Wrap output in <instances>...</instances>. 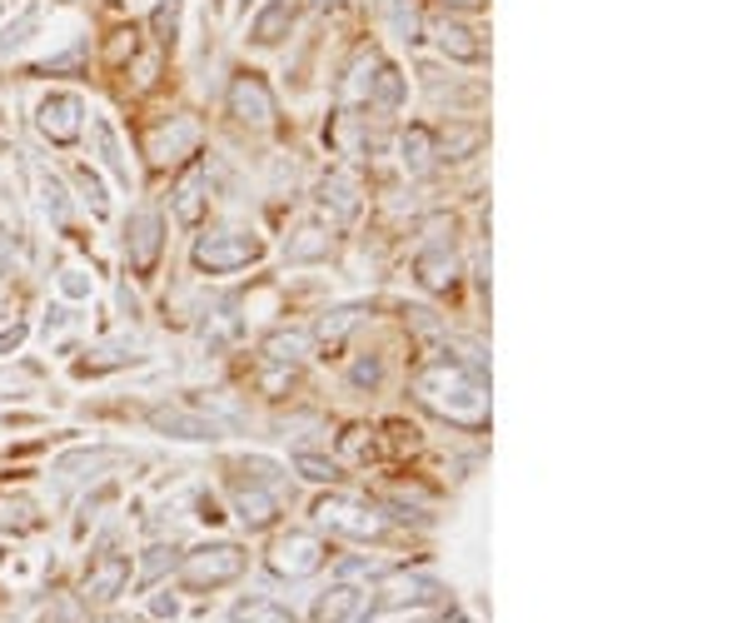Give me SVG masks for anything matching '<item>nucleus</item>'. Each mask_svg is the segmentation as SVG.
<instances>
[{
  "label": "nucleus",
  "instance_id": "obj_32",
  "mask_svg": "<svg viewBox=\"0 0 747 623\" xmlns=\"http://www.w3.org/2000/svg\"><path fill=\"white\" fill-rule=\"evenodd\" d=\"M21 340H25V325H21V319H11V325H0V354H11Z\"/></svg>",
  "mask_w": 747,
  "mask_h": 623
},
{
  "label": "nucleus",
  "instance_id": "obj_7",
  "mask_svg": "<svg viewBox=\"0 0 747 623\" xmlns=\"http://www.w3.org/2000/svg\"><path fill=\"white\" fill-rule=\"evenodd\" d=\"M160 249H164V220L155 210H135L125 224V255H130V270L135 274H155L160 265Z\"/></svg>",
  "mask_w": 747,
  "mask_h": 623
},
{
  "label": "nucleus",
  "instance_id": "obj_34",
  "mask_svg": "<svg viewBox=\"0 0 747 623\" xmlns=\"http://www.w3.org/2000/svg\"><path fill=\"white\" fill-rule=\"evenodd\" d=\"M60 290L71 294V300H85V294H90V280H85L81 270H71V274H65V280H60Z\"/></svg>",
  "mask_w": 747,
  "mask_h": 623
},
{
  "label": "nucleus",
  "instance_id": "obj_16",
  "mask_svg": "<svg viewBox=\"0 0 747 623\" xmlns=\"http://www.w3.org/2000/svg\"><path fill=\"white\" fill-rule=\"evenodd\" d=\"M433 40H439V50H444L449 60H464V65H479L483 60V40L474 36L464 21H439L433 25Z\"/></svg>",
  "mask_w": 747,
  "mask_h": 623
},
{
  "label": "nucleus",
  "instance_id": "obj_30",
  "mask_svg": "<svg viewBox=\"0 0 747 623\" xmlns=\"http://www.w3.org/2000/svg\"><path fill=\"white\" fill-rule=\"evenodd\" d=\"M394 25L404 40H419V5L414 0H394Z\"/></svg>",
  "mask_w": 747,
  "mask_h": 623
},
{
  "label": "nucleus",
  "instance_id": "obj_6",
  "mask_svg": "<svg viewBox=\"0 0 747 623\" xmlns=\"http://www.w3.org/2000/svg\"><path fill=\"white\" fill-rule=\"evenodd\" d=\"M40 135H46L50 145H75L85 130V100L71 90H56L40 100V115H36Z\"/></svg>",
  "mask_w": 747,
  "mask_h": 623
},
{
  "label": "nucleus",
  "instance_id": "obj_24",
  "mask_svg": "<svg viewBox=\"0 0 747 623\" xmlns=\"http://www.w3.org/2000/svg\"><path fill=\"white\" fill-rule=\"evenodd\" d=\"M170 150H195V125L189 120H175V130H160L155 135V160H170Z\"/></svg>",
  "mask_w": 747,
  "mask_h": 623
},
{
  "label": "nucleus",
  "instance_id": "obj_9",
  "mask_svg": "<svg viewBox=\"0 0 747 623\" xmlns=\"http://www.w3.org/2000/svg\"><path fill=\"white\" fill-rule=\"evenodd\" d=\"M414 274H419V284L424 290H449V284L458 280V255H454V245L449 240H429V245L414 255Z\"/></svg>",
  "mask_w": 747,
  "mask_h": 623
},
{
  "label": "nucleus",
  "instance_id": "obj_36",
  "mask_svg": "<svg viewBox=\"0 0 747 623\" xmlns=\"http://www.w3.org/2000/svg\"><path fill=\"white\" fill-rule=\"evenodd\" d=\"M164 553H170V549H164V543H160V549H150V564H145V574H160V569L170 564V559H164Z\"/></svg>",
  "mask_w": 747,
  "mask_h": 623
},
{
  "label": "nucleus",
  "instance_id": "obj_11",
  "mask_svg": "<svg viewBox=\"0 0 747 623\" xmlns=\"http://www.w3.org/2000/svg\"><path fill=\"white\" fill-rule=\"evenodd\" d=\"M299 11H304V0H269L265 11L249 21V40H255V46H280V40L294 30Z\"/></svg>",
  "mask_w": 747,
  "mask_h": 623
},
{
  "label": "nucleus",
  "instance_id": "obj_31",
  "mask_svg": "<svg viewBox=\"0 0 747 623\" xmlns=\"http://www.w3.org/2000/svg\"><path fill=\"white\" fill-rule=\"evenodd\" d=\"M81 190H85V200H90V210L106 215V190H100V180H95L90 170H81Z\"/></svg>",
  "mask_w": 747,
  "mask_h": 623
},
{
  "label": "nucleus",
  "instance_id": "obj_20",
  "mask_svg": "<svg viewBox=\"0 0 747 623\" xmlns=\"http://www.w3.org/2000/svg\"><path fill=\"white\" fill-rule=\"evenodd\" d=\"M399 150H404V166H409V175H429V170H433V135L424 125L404 130Z\"/></svg>",
  "mask_w": 747,
  "mask_h": 623
},
{
  "label": "nucleus",
  "instance_id": "obj_3",
  "mask_svg": "<svg viewBox=\"0 0 747 623\" xmlns=\"http://www.w3.org/2000/svg\"><path fill=\"white\" fill-rule=\"evenodd\" d=\"M265 255V245H259L255 235H245V230H215V235H205L195 245V265L210 274H230V270H245V265H255V259Z\"/></svg>",
  "mask_w": 747,
  "mask_h": 623
},
{
  "label": "nucleus",
  "instance_id": "obj_14",
  "mask_svg": "<svg viewBox=\"0 0 747 623\" xmlns=\"http://www.w3.org/2000/svg\"><path fill=\"white\" fill-rule=\"evenodd\" d=\"M125 584H130V559L125 553H100V559L90 564V574H85V594L100 599V603H110L115 594H125Z\"/></svg>",
  "mask_w": 747,
  "mask_h": 623
},
{
  "label": "nucleus",
  "instance_id": "obj_22",
  "mask_svg": "<svg viewBox=\"0 0 747 623\" xmlns=\"http://www.w3.org/2000/svg\"><path fill=\"white\" fill-rule=\"evenodd\" d=\"M230 623H294V613L274 599H245L230 609Z\"/></svg>",
  "mask_w": 747,
  "mask_h": 623
},
{
  "label": "nucleus",
  "instance_id": "obj_29",
  "mask_svg": "<svg viewBox=\"0 0 747 623\" xmlns=\"http://www.w3.org/2000/svg\"><path fill=\"white\" fill-rule=\"evenodd\" d=\"M150 25H155V36L170 46V40H175V25H180V0H160L155 15H150Z\"/></svg>",
  "mask_w": 747,
  "mask_h": 623
},
{
  "label": "nucleus",
  "instance_id": "obj_27",
  "mask_svg": "<svg viewBox=\"0 0 747 623\" xmlns=\"http://www.w3.org/2000/svg\"><path fill=\"white\" fill-rule=\"evenodd\" d=\"M95 141H100V155H106V166L115 170V180H120V185H130V166H125V160H120L115 130H110V125H95Z\"/></svg>",
  "mask_w": 747,
  "mask_h": 623
},
{
  "label": "nucleus",
  "instance_id": "obj_4",
  "mask_svg": "<svg viewBox=\"0 0 747 623\" xmlns=\"http://www.w3.org/2000/svg\"><path fill=\"white\" fill-rule=\"evenodd\" d=\"M315 518L324 524V529H334V534H350V539H379V534L389 529L384 514H373L369 504H359V499H344V494L319 499Z\"/></svg>",
  "mask_w": 747,
  "mask_h": 623
},
{
  "label": "nucleus",
  "instance_id": "obj_10",
  "mask_svg": "<svg viewBox=\"0 0 747 623\" xmlns=\"http://www.w3.org/2000/svg\"><path fill=\"white\" fill-rule=\"evenodd\" d=\"M150 424L160 429V435L189 439V444H205V439H220L224 435L220 419H205V414H195V410H155Z\"/></svg>",
  "mask_w": 747,
  "mask_h": 623
},
{
  "label": "nucleus",
  "instance_id": "obj_33",
  "mask_svg": "<svg viewBox=\"0 0 747 623\" xmlns=\"http://www.w3.org/2000/svg\"><path fill=\"white\" fill-rule=\"evenodd\" d=\"M46 210L56 215V220H65V190H60L56 180H46Z\"/></svg>",
  "mask_w": 747,
  "mask_h": 623
},
{
  "label": "nucleus",
  "instance_id": "obj_38",
  "mask_svg": "<svg viewBox=\"0 0 747 623\" xmlns=\"http://www.w3.org/2000/svg\"><path fill=\"white\" fill-rule=\"evenodd\" d=\"M245 5H249V0H245Z\"/></svg>",
  "mask_w": 747,
  "mask_h": 623
},
{
  "label": "nucleus",
  "instance_id": "obj_26",
  "mask_svg": "<svg viewBox=\"0 0 747 623\" xmlns=\"http://www.w3.org/2000/svg\"><path fill=\"white\" fill-rule=\"evenodd\" d=\"M294 469H299L309 484H334L339 479V464L334 459H319V454H299L294 459Z\"/></svg>",
  "mask_w": 747,
  "mask_h": 623
},
{
  "label": "nucleus",
  "instance_id": "obj_12",
  "mask_svg": "<svg viewBox=\"0 0 747 623\" xmlns=\"http://www.w3.org/2000/svg\"><path fill=\"white\" fill-rule=\"evenodd\" d=\"M444 584H433L424 574H394L379 594V609H419V603H439Z\"/></svg>",
  "mask_w": 747,
  "mask_h": 623
},
{
  "label": "nucleus",
  "instance_id": "obj_13",
  "mask_svg": "<svg viewBox=\"0 0 747 623\" xmlns=\"http://www.w3.org/2000/svg\"><path fill=\"white\" fill-rule=\"evenodd\" d=\"M319 205H324V215H334V224H350L359 220V175L354 170H334V175L324 180V190H319Z\"/></svg>",
  "mask_w": 747,
  "mask_h": 623
},
{
  "label": "nucleus",
  "instance_id": "obj_15",
  "mask_svg": "<svg viewBox=\"0 0 747 623\" xmlns=\"http://www.w3.org/2000/svg\"><path fill=\"white\" fill-rule=\"evenodd\" d=\"M234 509H240V518H245L249 529H269V524L280 518V499L245 479H234Z\"/></svg>",
  "mask_w": 747,
  "mask_h": 623
},
{
  "label": "nucleus",
  "instance_id": "obj_19",
  "mask_svg": "<svg viewBox=\"0 0 747 623\" xmlns=\"http://www.w3.org/2000/svg\"><path fill=\"white\" fill-rule=\"evenodd\" d=\"M359 603H364V594H359V588L339 584V588H329L324 599L315 603V619H319V623H350L354 613H359Z\"/></svg>",
  "mask_w": 747,
  "mask_h": 623
},
{
  "label": "nucleus",
  "instance_id": "obj_28",
  "mask_svg": "<svg viewBox=\"0 0 747 623\" xmlns=\"http://www.w3.org/2000/svg\"><path fill=\"white\" fill-rule=\"evenodd\" d=\"M379 379H384L379 354H364V359H354V369H350V384L354 389H379Z\"/></svg>",
  "mask_w": 747,
  "mask_h": 623
},
{
  "label": "nucleus",
  "instance_id": "obj_21",
  "mask_svg": "<svg viewBox=\"0 0 747 623\" xmlns=\"http://www.w3.org/2000/svg\"><path fill=\"white\" fill-rule=\"evenodd\" d=\"M379 75H369V106L379 110H394L399 100H404V75L394 71V65H373Z\"/></svg>",
  "mask_w": 747,
  "mask_h": 623
},
{
  "label": "nucleus",
  "instance_id": "obj_8",
  "mask_svg": "<svg viewBox=\"0 0 747 623\" xmlns=\"http://www.w3.org/2000/svg\"><path fill=\"white\" fill-rule=\"evenodd\" d=\"M230 115L245 120V125H269L274 120V95H269V85L255 71L230 81Z\"/></svg>",
  "mask_w": 747,
  "mask_h": 623
},
{
  "label": "nucleus",
  "instance_id": "obj_18",
  "mask_svg": "<svg viewBox=\"0 0 747 623\" xmlns=\"http://www.w3.org/2000/svg\"><path fill=\"white\" fill-rule=\"evenodd\" d=\"M175 215H180L185 224H199V215H205V166H189L185 175H180Z\"/></svg>",
  "mask_w": 747,
  "mask_h": 623
},
{
  "label": "nucleus",
  "instance_id": "obj_2",
  "mask_svg": "<svg viewBox=\"0 0 747 623\" xmlns=\"http://www.w3.org/2000/svg\"><path fill=\"white\" fill-rule=\"evenodd\" d=\"M249 553L240 543H205V549L185 553V564H180V584L205 594V588H220V584H234V578L245 574Z\"/></svg>",
  "mask_w": 747,
  "mask_h": 623
},
{
  "label": "nucleus",
  "instance_id": "obj_23",
  "mask_svg": "<svg viewBox=\"0 0 747 623\" xmlns=\"http://www.w3.org/2000/svg\"><path fill=\"white\" fill-rule=\"evenodd\" d=\"M304 350H309V340H304V334H269L265 340V354L269 359H274V365H299L304 359Z\"/></svg>",
  "mask_w": 747,
  "mask_h": 623
},
{
  "label": "nucleus",
  "instance_id": "obj_25",
  "mask_svg": "<svg viewBox=\"0 0 747 623\" xmlns=\"http://www.w3.org/2000/svg\"><path fill=\"white\" fill-rule=\"evenodd\" d=\"M354 319H359V309H334V315H324L319 319V344H339L344 340V330H354Z\"/></svg>",
  "mask_w": 747,
  "mask_h": 623
},
{
  "label": "nucleus",
  "instance_id": "obj_5",
  "mask_svg": "<svg viewBox=\"0 0 747 623\" xmlns=\"http://www.w3.org/2000/svg\"><path fill=\"white\" fill-rule=\"evenodd\" d=\"M324 559H329V549L315 534H284V539H274V549H269V569L280 578H309L324 569Z\"/></svg>",
  "mask_w": 747,
  "mask_h": 623
},
{
  "label": "nucleus",
  "instance_id": "obj_35",
  "mask_svg": "<svg viewBox=\"0 0 747 623\" xmlns=\"http://www.w3.org/2000/svg\"><path fill=\"white\" fill-rule=\"evenodd\" d=\"M329 249V240H299V245L290 249V259H315V255H324Z\"/></svg>",
  "mask_w": 747,
  "mask_h": 623
},
{
  "label": "nucleus",
  "instance_id": "obj_17",
  "mask_svg": "<svg viewBox=\"0 0 747 623\" xmlns=\"http://www.w3.org/2000/svg\"><path fill=\"white\" fill-rule=\"evenodd\" d=\"M483 141L489 135H483L479 120H449V130L439 135V160H468Z\"/></svg>",
  "mask_w": 747,
  "mask_h": 623
},
{
  "label": "nucleus",
  "instance_id": "obj_37",
  "mask_svg": "<svg viewBox=\"0 0 747 623\" xmlns=\"http://www.w3.org/2000/svg\"><path fill=\"white\" fill-rule=\"evenodd\" d=\"M444 5H449V11H479L483 0H444Z\"/></svg>",
  "mask_w": 747,
  "mask_h": 623
},
{
  "label": "nucleus",
  "instance_id": "obj_1",
  "mask_svg": "<svg viewBox=\"0 0 747 623\" xmlns=\"http://www.w3.org/2000/svg\"><path fill=\"white\" fill-rule=\"evenodd\" d=\"M414 400H419L424 410H433L444 424H454V429H468V435L489 429V384L468 365L449 359V354L419 365V375H414Z\"/></svg>",
  "mask_w": 747,
  "mask_h": 623
}]
</instances>
